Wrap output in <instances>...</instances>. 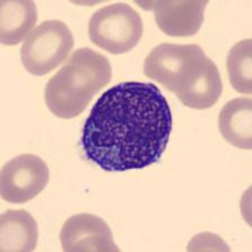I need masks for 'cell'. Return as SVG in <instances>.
Wrapping results in <instances>:
<instances>
[{
	"mask_svg": "<svg viewBox=\"0 0 252 252\" xmlns=\"http://www.w3.org/2000/svg\"><path fill=\"white\" fill-rule=\"evenodd\" d=\"M64 252H119L109 224L94 215L80 213L64 222L60 233Z\"/></svg>",
	"mask_w": 252,
	"mask_h": 252,
	"instance_id": "ba28073f",
	"label": "cell"
},
{
	"mask_svg": "<svg viewBox=\"0 0 252 252\" xmlns=\"http://www.w3.org/2000/svg\"><path fill=\"white\" fill-rule=\"evenodd\" d=\"M220 135L232 146L252 149V100L238 97L223 106L218 119Z\"/></svg>",
	"mask_w": 252,
	"mask_h": 252,
	"instance_id": "8fae6325",
	"label": "cell"
},
{
	"mask_svg": "<svg viewBox=\"0 0 252 252\" xmlns=\"http://www.w3.org/2000/svg\"><path fill=\"white\" fill-rule=\"evenodd\" d=\"M227 71L233 90L240 94L252 92V40L238 42L231 48L227 57Z\"/></svg>",
	"mask_w": 252,
	"mask_h": 252,
	"instance_id": "4fadbf2b",
	"label": "cell"
},
{
	"mask_svg": "<svg viewBox=\"0 0 252 252\" xmlns=\"http://www.w3.org/2000/svg\"><path fill=\"white\" fill-rule=\"evenodd\" d=\"M172 129V110L160 90L123 82L96 101L81 144L87 159L106 172L144 169L160 160Z\"/></svg>",
	"mask_w": 252,
	"mask_h": 252,
	"instance_id": "6da1fadb",
	"label": "cell"
},
{
	"mask_svg": "<svg viewBox=\"0 0 252 252\" xmlns=\"http://www.w3.org/2000/svg\"><path fill=\"white\" fill-rule=\"evenodd\" d=\"M207 58L197 44L161 43L146 56L144 75L178 94L194 80Z\"/></svg>",
	"mask_w": 252,
	"mask_h": 252,
	"instance_id": "3957f363",
	"label": "cell"
},
{
	"mask_svg": "<svg viewBox=\"0 0 252 252\" xmlns=\"http://www.w3.org/2000/svg\"><path fill=\"white\" fill-rule=\"evenodd\" d=\"M136 4L154 12L158 27L166 35L190 37L197 34L203 24L208 0H148Z\"/></svg>",
	"mask_w": 252,
	"mask_h": 252,
	"instance_id": "52a82bcc",
	"label": "cell"
},
{
	"mask_svg": "<svg viewBox=\"0 0 252 252\" xmlns=\"http://www.w3.org/2000/svg\"><path fill=\"white\" fill-rule=\"evenodd\" d=\"M75 39L61 20H47L33 29L20 49L24 68L33 76H44L68 58Z\"/></svg>",
	"mask_w": 252,
	"mask_h": 252,
	"instance_id": "5b68a950",
	"label": "cell"
},
{
	"mask_svg": "<svg viewBox=\"0 0 252 252\" xmlns=\"http://www.w3.org/2000/svg\"><path fill=\"white\" fill-rule=\"evenodd\" d=\"M223 91L220 71L212 60L207 58L198 75L186 90L178 94L184 106L194 110H207L215 106Z\"/></svg>",
	"mask_w": 252,
	"mask_h": 252,
	"instance_id": "7c38bea8",
	"label": "cell"
},
{
	"mask_svg": "<svg viewBox=\"0 0 252 252\" xmlns=\"http://www.w3.org/2000/svg\"><path fill=\"white\" fill-rule=\"evenodd\" d=\"M111 63L91 48L76 49L47 83L44 100L60 119H75L86 110L94 94L111 81Z\"/></svg>",
	"mask_w": 252,
	"mask_h": 252,
	"instance_id": "7a4b0ae2",
	"label": "cell"
},
{
	"mask_svg": "<svg viewBox=\"0 0 252 252\" xmlns=\"http://www.w3.org/2000/svg\"><path fill=\"white\" fill-rule=\"evenodd\" d=\"M143 33L140 14L125 3L98 9L89 22V37L92 43L112 55H124L134 49Z\"/></svg>",
	"mask_w": 252,
	"mask_h": 252,
	"instance_id": "277c9868",
	"label": "cell"
},
{
	"mask_svg": "<svg viewBox=\"0 0 252 252\" xmlns=\"http://www.w3.org/2000/svg\"><path fill=\"white\" fill-rule=\"evenodd\" d=\"M38 20L37 5L32 0H3L0 3V42L17 46L27 39Z\"/></svg>",
	"mask_w": 252,
	"mask_h": 252,
	"instance_id": "9c48e42d",
	"label": "cell"
},
{
	"mask_svg": "<svg viewBox=\"0 0 252 252\" xmlns=\"http://www.w3.org/2000/svg\"><path fill=\"white\" fill-rule=\"evenodd\" d=\"M48 182V165L42 158L18 155L1 168L0 194L9 203H26L43 192Z\"/></svg>",
	"mask_w": 252,
	"mask_h": 252,
	"instance_id": "8992f818",
	"label": "cell"
},
{
	"mask_svg": "<svg viewBox=\"0 0 252 252\" xmlns=\"http://www.w3.org/2000/svg\"><path fill=\"white\" fill-rule=\"evenodd\" d=\"M38 236V224L34 217L24 209H10L0 217V251H34Z\"/></svg>",
	"mask_w": 252,
	"mask_h": 252,
	"instance_id": "30bf717a",
	"label": "cell"
}]
</instances>
